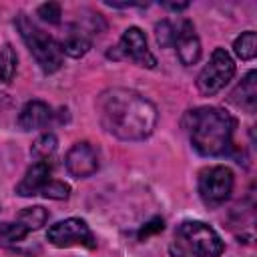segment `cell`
I'll return each instance as SVG.
<instances>
[{"label":"cell","instance_id":"16","mask_svg":"<svg viewBox=\"0 0 257 257\" xmlns=\"http://www.w3.org/2000/svg\"><path fill=\"white\" fill-rule=\"evenodd\" d=\"M58 149V139L54 133H42L30 147V155L36 161H48Z\"/></svg>","mask_w":257,"mask_h":257},{"label":"cell","instance_id":"22","mask_svg":"<svg viewBox=\"0 0 257 257\" xmlns=\"http://www.w3.org/2000/svg\"><path fill=\"white\" fill-rule=\"evenodd\" d=\"M36 16L42 20V22H48V24H60V18H62V8L58 2H44L36 8Z\"/></svg>","mask_w":257,"mask_h":257},{"label":"cell","instance_id":"24","mask_svg":"<svg viewBox=\"0 0 257 257\" xmlns=\"http://www.w3.org/2000/svg\"><path fill=\"white\" fill-rule=\"evenodd\" d=\"M165 6H167L169 10H175V12H179V10H185L189 4H187V2H165Z\"/></svg>","mask_w":257,"mask_h":257},{"label":"cell","instance_id":"9","mask_svg":"<svg viewBox=\"0 0 257 257\" xmlns=\"http://www.w3.org/2000/svg\"><path fill=\"white\" fill-rule=\"evenodd\" d=\"M98 161L100 159H98L96 149L90 143L82 141V143H74L68 149V153L64 157V167H66L70 177H74V179H88V177H92L98 171V167H100Z\"/></svg>","mask_w":257,"mask_h":257},{"label":"cell","instance_id":"12","mask_svg":"<svg viewBox=\"0 0 257 257\" xmlns=\"http://www.w3.org/2000/svg\"><path fill=\"white\" fill-rule=\"evenodd\" d=\"M52 108L44 102V100H28L22 108H20V114H18V126L26 133L30 131H38V128H44L50 120H52Z\"/></svg>","mask_w":257,"mask_h":257},{"label":"cell","instance_id":"15","mask_svg":"<svg viewBox=\"0 0 257 257\" xmlns=\"http://www.w3.org/2000/svg\"><path fill=\"white\" fill-rule=\"evenodd\" d=\"M233 52L241 60H253L257 54V34L255 30L241 32L233 42Z\"/></svg>","mask_w":257,"mask_h":257},{"label":"cell","instance_id":"21","mask_svg":"<svg viewBox=\"0 0 257 257\" xmlns=\"http://www.w3.org/2000/svg\"><path fill=\"white\" fill-rule=\"evenodd\" d=\"M42 197L46 199H54V201H66L70 197V185L64 183V181H56V179H50L44 189L40 191Z\"/></svg>","mask_w":257,"mask_h":257},{"label":"cell","instance_id":"4","mask_svg":"<svg viewBox=\"0 0 257 257\" xmlns=\"http://www.w3.org/2000/svg\"><path fill=\"white\" fill-rule=\"evenodd\" d=\"M14 24L18 28L20 38L26 44L28 52L34 56L36 64L40 66V70L44 74L56 72L62 66V56H64L62 50H60V44L50 34H46L44 30H40L24 12H20L16 16Z\"/></svg>","mask_w":257,"mask_h":257},{"label":"cell","instance_id":"20","mask_svg":"<svg viewBox=\"0 0 257 257\" xmlns=\"http://www.w3.org/2000/svg\"><path fill=\"white\" fill-rule=\"evenodd\" d=\"M155 38L161 48H169L175 44L177 38V26L171 20H161L155 24Z\"/></svg>","mask_w":257,"mask_h":257},{"label":"cell","instance_id":"2","mask_svg":"<svg viewBox=\"0 0 257 257\" xmlns=\"http://www.w3.org/2000/svg\"><path fill=\"white\" fill-rule=\"evenodd\" d=\"M183 124L189 133L191 147L201 157H223L233 149L235 116L221 106H199L187 110Z\"/></svg>","mask_w":257,"mask_h":257},{"label":"cell","instance_id":"23","mask_svg":"<svg viewBox=\"0 0 257 257\" xmlns=\"http://www.w3.org/2000/svg\"><path fill=\"white\" fill-rule=\"evenodd\" d=\"M165 229V223H163V219L161 217H155L153 221H149L141 231H139V239L143 241V239H147L149 235H153V233H159V231H163Z\"/></svg>","mask_w":257,"mask_h":257},{"label":"cell","instance_id":"10","mask_svg":"<svg viewBox=\"0 0 257 257\" xmlns=\"http://www.w3.org/2000/svg\"><path fill=\"white\" fill-rule=\"evenodd\" d=\"M177 48V56L179 60L185 64V66H193L199 62L201 58V40H199V34L195 30V24L191 20H181L179 26H177V38H175V44Z\"/></svg>","mask_w":257,"mask_h":257},{"label":"cell","instance_id":"19","mask_svg":"<svg viewBox=\"0 0 257 257\" xmlns=\"http://www.w3.org/2000/svg\"><path fill=\"white\" fill-rule=\"evenodd\" d=\"M18 66V54L12 44H4L0 48V82H12Z\"/></svg>","mask_w":257,"mask_h":257},{"label":"cell","instance_id":"8","mask_svg":"<svg viewBox=\"0 0 257 257\" xmlns=\"http://www.w3.org/2000/svg\"><path fill=\"white\" fill-rule=\"evenodd\" d=\"M106 56L114 58V60L126 58V60H133L135 64H139L143 68H155L157 66V58L149 50L147 36L139 26H128L122 32V36L118 38L116 46H112V50L106 52Z\"/></svg>","mask_w":257,"mask_h":257},{"label":"cell","instance_id":"11","mask_svg":"<svg viewBox=\"0 0 257 257\" xmlns=\"http://www.w3.org/2000/svg\"><path fill=\"white\" fill-rule=\"evenodd\" d=\"M50 163L48 161H34L24 177L20 179V183L16 185V195L20 197H34V195H40V191L44 189V185L50 181Z\"/></svg>","mask_w":257,"mask_h":257},{"label":"cell","instance_id":"18","mask_svg":"<svg viewBox=\"0 0 257 257\" xmlns=\"http://www.w3.org/2000/svg\"><path fill=\"white\" fill-rule=\"evenodd\" d=\"M28 233L30 231L18 221H4L0 223V247H12L26 239Z\"/></svg>","mask_w":257,"mask_h":257},{"label":"cell","instance_id":"5","mask_svg":"<svg viewBox=\"0 0 257 257\" xmlns=\"http://www.w3.org/2000/svg\"><path fill=\"white\" fill-rule=\"evenodd\" d=\"M235 76V60L225 48H215L209 56V62L201 68L197 76V90L203 96H215L221 92Z\"/></svg>","mask_w":257,"mask_h":257},{"label":"cell","instance_id":"1","mask_svg":"<svg viewBox=\"0 0 257 257\" xmlns=\"http://www.w3.org/2000/svg\"><path fill=\"white\" fill-rule=\"evenodd\" d=\"M96 116L104 133L120 141H145L153 135L159 112L143 94L112 86L102 90L94 100Z\"/></svg>","mask_w":257,"mask_h":257},{"label":"cell","instance_id":"3","mask_svg":"<svg viewBox=\"0 0 257 257\" xmlns=\"http://www.w3.org/2000/svg\"><path fill=\"white\" fill-rule=\"evenodd\" d=\"M179 257H221L225 243L221 235L203 221H185L175 231V243Z\"/></svg>","mask_w":257,"mask_h":257},{"label":"cell","instance_id":"17","mask_svg":"<svg viewBox=\"0 0 257 257\" xmlns=\"http://www.w3.org/2000/svg\"><path fill=\"white\" fill-rule=\"evenodd\" d=\"M48 221V211L40 205H32L26 207L18 213V223H22L28 231H38L40 227H44Z\"/></svg>","mask_w":257,"mask_h":257},{"label":"cell","instance_id":"14","mask_svg":"<svg viewBox=\"0 0 257 257\" xmlns=\"http://www.w3.org/2000/svg\"><path fill=\"white\" fill-rule=\"evenodd\" d=\"M60 44V50L62 54L70 56V58H80L84 56L90 46H92V38H90V32L80 26V24H72L68 28V32L64 34V38L58 42Z\"/></svg>","mask_w":257,"mask_h":257},{"label":"cell","instance_id":"7","mask_svg":"<svg viewBox=\"0 0 257 257\" xmlns=\"http://www.w3.org/2000/svg\"><path fill=\"white\" fill-rule=\"evenodd\" d=\"M46 239L50 245H54L58 249H68V247L94 249L96 247V239H94L88 223L78 217H68V219H62V221L50 225L46 231Z\"/></svg>","mask_w":257,"mask_h":257},{"label":"cell","instance_id":"13","mask_svg":"<svg viewBox=\"0 0 257 257\" xmlns=\"http://www.w3.org/2000/svg\"><path fill=\"white\" fill-rule=\"evenodd\" d=\"M229 100L243 108L245 112H255V106H257V72L255 70H249L241 82L231 90L229 94Z\"/></svg>","mask_w":257,"mask_h":257},{"label":"cell","instance_id":"6","mask_svg":"<svg viewBox=\"0 0 257 257\" xmlns=\"http://www.w3.org/2000/svg\"><path fill=\"white\" fill-rule=\"evenodd\" d=\"M233 187H235V175L225 165H213L199 173L197 191H199L201 201L207 207L223 205L231 197Z\"/></svg>","mask_w":257,"mask_h":257}]
</instances>
